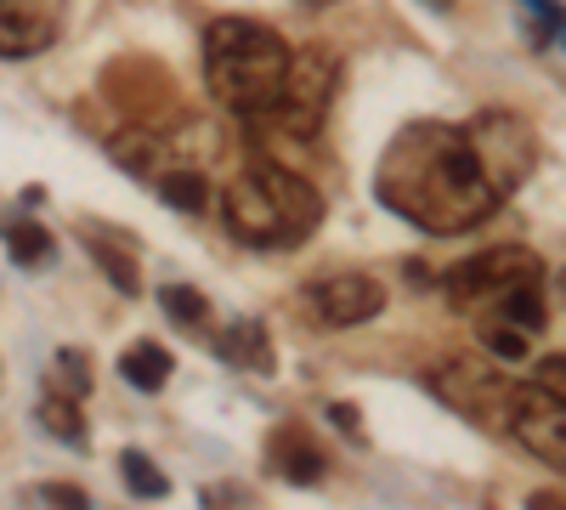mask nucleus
<instances>
[{
  "mask_svg": "<svg viewBox=\"0 0 566 510\" xmlns=\"http://www.w3.org/2000/svg\"><path fill=\"white\" fill-rule=\"evenodd\" d=\"M374 194L386 210L413 221L419 233H470L476 221L499 210V188L476 159L464 125L448 119H413L402 125L374 170Z\"/></svg>",
  "mask_w": 566,
  "mask_h": 510,
  "instance_id": "nucleus-1",
  "label": "nucleus"
},
{
  "mask_svg": "<svg viewBox=\"0 0 566 510\" xmlns=\"http://www.w3.org/2000/svg\"><path fill=\"white\" fill-rule=\"evenodd\" d=\"M290 63H295V52L266 23L216 18L205 29V85H210V97L239 119L272 114L283 80H290Z\"/></svg>",
  "mask_w": 566,
  "mask_h": 510,
  "instance_id": "nucleus-2",
  "label": "nucleus"
},
{
  "mask_svg": "<svg viewBox=\"0 0 566 510\" xmlns=\"http://www.w3.org/2000/svg\"><path fill=\"white\" fill-rule=\"evenodd\" d=\"M221 216H227V233L239 244L290 250V244L317 233L323 199H317V188L306 176L283 170L272 159H255L244 176H232V188L221 194Z\"/></svg>",
  "mask_w": 566,
  "mask_h": 510,
  "instance_id": "nucleus-3",
  "label": "nucleus"
},
{
  "mask_svg": "<svg viewBox=\"0 0 566 510\" xmlns=\"http://www.w3.org/2000/svg\"><path fill=\"white\" fill-rule=\"evenodd\" d=\"M538 278H544V261L527 244H488L476 256H464L459 267H448L442 290L459 312H482V306H499L510 290L538 284Z\"/></svg>",
  "mask_w": 566,
  "mask_h": 510,
  "instance_id": "nucleus-4",
  "label": "nucleus"
},
{
  "mask_svg": "<svg viewBox=\"0 0 566 510\" xmlns=\"http://www.w3.org/2000/svg\"><path fill=\"white\" fill-rule=\"evenodd\" d=\"M335 85H340V63L323 52V45H306V52H295L290 63V80H283L277 103H272V125L283 136H317L323 119H328V103H335Z\"/></svg>",
  "mask_w": 566,
  "mask_h": 510,
  "instance_id": "nucleus-5",
  "label": "nucleus"
},
{
  "mask_svg": "<svg viewBox=\"0 0 566 510\" xmlns=\"http://www.w3.org/2000/svg\"><path fill=\"white\" fill-rule=\"evenodd\" d=\"M504 431L522 443L527 454H538L544 466L566 471V403L555 392H544L538 381L527 386H510V403H504Z\"/></svg>",
  "mask_w": 566,
  "mask_h": 510,
  "instance_id": "nucleus-6",
  "label": "nucleus"
},
{
  "mask_svg": "<svg viewBox=\"0 0 566 510\" xmlns=\"http://www.w3.org/2000/svg\"><path fill=\"white\" fill-rule=\"evenodd\" d=\"M464 131H470V143H476V159L493 176V188L510 199L527 181V170H533V131L515 114H504V108H488L476 125H464Z\"/></svg>",
  "mask_w": 566,
  "mask_h": 510,
  "instance_id": "nucleus-7",
  "label": "nucleus"
},
{
  "mask_svg": "<svg viewBox=\"0 0 566 510\" xmlns=\"http://www.w3.org/2000/svg\"><path fill=\"white\" fill-rule=\"evenodd\" d=\"M69 0H0V58H34L57 40Z\"/></svg>",
  "mask_w": 566,
  "mask_h": 510,
  "instance_id": "nucleus-8",
  "label": "nucleus"
},
{
  "mask_svg": "<svg viewBox=\"0 0 566 510\" xmlns=\"http://www.w3.org/2000/svg\"><path fill=\"white\" fill-rule=\"evenodd\" d=\"M312 301H317V318L323 323H368L386 312V284L368 272H340V278H323V284H312Z\"/></svg>",
  "mask_w": 566,
  "mask_h": 510,
  "instance_id": "nucleus-9",
  "label": "nucleus"
},
{
  "mask_svg": "<svg viewBox=\"0 0 566 510\" xmlns=\"http://www.w3.org/2000/svg\"><path fill=\"white\" fill-rule=\"evenodd\" d=\"M266 466L283 477V482H295V488H312V482H323V471H328V459H323V448L290 420V426H277L272 431V443H266Z\"/></svg>",
  "mask_w": 566,
  "mask_h": 510,
  "instance_id": "nucleus-10",
  "label": "nucleus"
},
{
  "mask_svg": "<svg viewBox=\"0 0 566 510\" xmlns=\"http://www.w3.org/2000/svg\"><path fill=\"white\" fill-rule=\"evenodd\" d=\"M108 154H114V165L119 170H130V176H148V181H159V170H170L159 154H165V143L154 131H119L114 143H108Z\"/></svg>",
  "mask_w": 566,
  "mask_h": 510,
  "instance_id": "nucleus-11",
  "label": "nucleus"
},
{
  "mask_svg": "<svg viewBox=\"0 0 566 510\" xmlns=\"http://www.w3.org/2000/svg\"><path fill=\"white\" fill-rule=\"evenodd\" d=\"M170 368H176V357H170L159 341H136V346L119 357V375H125L136 392H159V386L170 381Z\"/></svg>",
  "mask_w": 566,
  "mask_h": 510,
  "instance_id": "nucleus-12",
  "label": "nucleus"
},
{
  "mask_svg": "<svg viewBox=\"0 0 566 510\" xmlns=\"http://www.w3.org/2000/svg\"><path fill=\"white\" fill-rule=\"evenodd\" d=\"M34 420L52 431L57 443H69V448H85V420H80V397H69V392H45L40 397V408H34Z\"/></svg>",
  "mask_w": 566,
  "mask_h": 510,
  "instance_id": "nucleus-13",
  "label": "nucleus"
},
{
  "mask_svg": "<svg viewBox=\"0 0 566 510\" xmlns=\"http://www.w3.org/2000/svg\"><path fill=\"white\" fill-rule=\"evenodd\" d=\"M221 357L239 363V368H255V375H272V346H266L261 323H232L221 335Z\"/></svg>",
  "mask_w": 566,
  "mask_h": 510,
  "instance_id": "nucleus-14",
  "label": "nucleus"
},
{
  "mask_svg": "<svg viewBox=\"0 0 566 510\" xmlns=\"http://www.w3.org/2000/svg\"><path fill=\"white\" fill-rule=\"evenodd\" d=\"M159 199H170L176 210H205L210 205V181L193 165H170V170H159Z\"/></svg>",
  "mask_w": 566,
  "mask_h": 510,
  "instance_id": "nucleus-15",
  "label": "nucleus"
},
{
  "mask_svg": "<svg viewBox=\"0 0 566 510\" xmlns=\"http://www.w3.org/2000/svg\"><path fill=\"white\" fill-rule=\"evenodd\" d=\"M119 471H125V488H130L136 499H165V493H170V477H165L142 448H125V454H119Z\"/></svg>",
  "mask_w": 566,
  "mask_h": 510,
  "instance_id": "nucleus-16",
  "label": "nucleus"
},
{
  "mask_svg": "<svg viewBox=\"0 0 566 510\" xmlns=\"http://www.w3.org/2000/svg\"><path fill=\"white\" fill-rule=\"evenodd\" d=\"M499 318L504 323H515V330H544V290L538 284H522V290H510L504 301H499Z\"/></svg>",
  "mask_w": 566,
  "mask_h": 510,
  "instance_id": "nucleus-17",
  "label": "nucleus"
},
{
  "mask_svg": "<svg viewBox=\"0 0 566 510\" xmlns=\"http://www.w3.org/2000/svg\"><path fill=\"white\" fill-rule=\"evenodd\" d=\"M7 250H12L18 267H45V261H52V233L34 227V221H18L12 233H7Z\"/></svg>",
  "mask_w": 566,
  "mask_h": 510,
  "instance_id": "nucleus-18",
  "label": "nucleus"
},
{
  "mask_svg": "<svg viewBox=\"0 0 566 510\" xmlns=\"http://www.w3.org/2000/svg\"><path fill=\"white\" fill-rule=\"evenodd\" d=\"M159 306L181 323V330H199V323L210 318L205 295H199V290H187V284H165V290H159Z\"/></svg>",
  "mask_w": 566,
  "mask_h": 510,
  "instance_id": "nucleus-19",
  "label": "nucleus"
},
{
  "mask_svg": "<svg viewBox=\"0 0 566 510\" xmlns=\"http://www.w3.org/2000/svg\"><path fill=\"white\" fill-rule=\"evenodd\" d=\"M91 256H97V267H103V272L114 278V290H119V295H142L136 261H130L125 250H114V244H103V239H97V244H91Z\"/></svg>",
  "mask_w": 566,
  "mask_h": 510,
  "instance_id": "nucleus-20",
  "label": "nucleus"
},
{
  "mask_svg": "<svg viewBox=\"0 0 566 510\" xmlns=\"http://www.w3.org/2000/svg\"><path fill=\"white\" fill-rule=\"evenodd\" d=\"M57 392H69V397H85L91 392L85 352H57Z\"/></svg>",
  "mask_w": 566,
  "mask_h": 510,
  "instance_id": "nucleus-21",
  "label": "nucleus"
},
{
  "mask_svg": "<svg viewBox=\"0 0 566 510\" xmlns=\"http://www.w3.org/2000/svg\"><path fill=\"white\" fill-rule=\"evenodd\" d=\"M488 346H493L499 357H510V363H522V357H527V330H515V323H493Z\"/></svg>",
  "mask_w": 566,
  "mask_h": 510,
  "instance_id": "nucleus-22",
  "label": "nucleus"
},
{
  "mask_svg": "<svg viewBox=\"0 0 566 510\" xmlns=\"http://www.w3.org/2000/svg\"><path fill=\"white\" fill-rule=\"evenodd\" d=\"M533 381H538L544 392H555V397L566 403V352H555V357H544V363L533 368Z\"/></svg>",
  "mask_w": 566,
  "mask_h": 510,
  "instance_id": "nucleus-23",
  "label": "nucleus"
},
{
  "mask_svg": "<svg viewBox=\"0 0 566 510\" xmlns=\"http://www.w3.org/2000/svg\"><path fill=\"white\" fill-rule=\"evenodd\" d=\"M40 493H45V504H52V510H91V499L80 488H69V482H45Z\"/></svg>",
  "mask_w": 566,
  "mask_h": 510,
  "instance_id": "nucleus-24",
  "label": "nucleus"
},
{
  "mask_svg": "<svg viewBox=\"0 0 566 510\" xmlns=\"http://www.w3.org/2000/svg\"><path fill=\"white\" fill-rule=\"evenodd\" d=\"M328 420H335L352 443H363V426H357V408H352V403H328Z\"/></svg>",
  "mask_w": 566,
  "mask_h": 510,
  "instance_id": "nucleus-25",
  "label": "nucleus"
},
{
  "mask_svg": "<svg viewBox=\"0 0 566 510\" xmlns=\"http://www.w3.org/2000/svg\"><path fill=\"white\" fill-rule=\"evenodd\" d=\"M527 7L538 12V23H544V29H560V34H566V12L555 7V0H527Z\"/></svg>",
  "mask_w": 566,
  "mask_h": 510,
  "instance_id": "nucleus-26",
  "label": "nucleus"
},
{
  "mask_svg": "<svg viewBox=\"0 0 566 510\" xmlns=\"http://www.w3.org/2000/svg\"><path fill=\"white\" fill-rule=\"evenodd\" d=\"M527 510H566V499H560V493H533Z\"/></svg>",
  "mask_w": 566,
  "mask_h": 510,
  "instance_id": "nucleus-27",
  "label": "nucleus"
},
{
  "mask_svg": "<svg viewBox=\"0 0 566 510\" xmlns=\"http://www.w3.org/2000/svg\"><path fill=\"white\" fill-rule=\"evenodd\" d=\"M560 301H566V267H560Z\"/></svg>",
  "mask_w": 566,
  "mask_h": 510,
  "instance_id": "nucleus-28",
  "label": "nucleus"
}]
</instances>
